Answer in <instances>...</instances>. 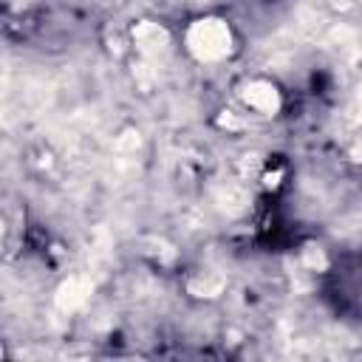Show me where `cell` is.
<instances>
[{"instance_id":"1","label":"cell","mask_w":362,"mask_h":362,"mask_svg":"<svg viewBox=\"0 0 362 362\" xmlns=\"http://www.w3.org/2000/svg\"><path fill=\"white\" fill-rule=\"evenodd\" d=\"M184 48L195 62H221L235 51V31L229 20L206 14L187 25L184 31Z\"/></svg>"},{"instance_id":"2","label":"cell","mask_w":362,"mask_h":362,"mask_svg":"<svg viewBox=\"0 0 362 362\" xmlns=\"http://www.w3.org/2000/svg\"><path fill=\"white\" fill-rule=\"evenodd\" d=\"M238 99L257 116H274L283 107V93L272 79H246L238 88Z\"/></svg>"},{"instance_id":"3","label":"cell","mask_w":362,"mask_h":362,"mask_svg":"<svg viewBox=\"0 0 362 362\" xmlns=\"http://www.w3.org/2000/svg\"><path fill=\"white\" fill-rule=\"evenodd\" d=\"M90 291H93V280L85 277V274H74V277L59 283V288L54 294V303H57L59 311L74 314V311H79L90 300Z\"/></svg>"},{"instance_id":"4","label":"cell","mask_w":362,"mask_h":362,"mask_svg":"<svg viewBox=\"0 0 362 362\" xmlns=\"http://www.w3.org/2000/svg\"><path fill=\"white\" fill-rule=\"evenodd\" d=\"M133 42H136V48L141 54H158V51H164L170 45V34L158 23L144 20V23H139L133 28Z\"/></svg>"}]
</instances>
